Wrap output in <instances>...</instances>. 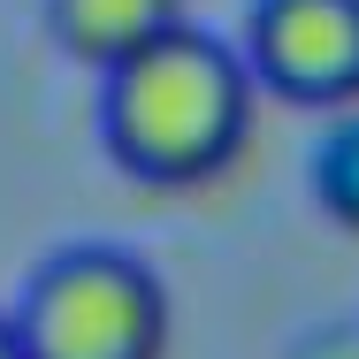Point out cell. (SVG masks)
<instances>
[{"instance_id":"3957f363","label":"cell","mask_w":359,"mask_h":359,"mask_svg":"<svg viewBox=\"0 0 359 359\" xmlns=\"http://www.w3.org/2000/svg\"><path fill=\"white\" fill-rule=\"evenodd\" d=\"M245 62L283 100H352L359 92V0H252Z\"/></svg>"},{"instance_id":"8992f818","label":"cell","mask_w":359,"mask_h":359,"mask_svg":"<svg viewBox=\"0 0 359 359\" xmlns=\"http://www.w3.org/2000/svg\"><path fill=\"white\" fill-rule=\"evenodd\" d=\"M0 359H23V344H15V321L0 313Z\"/></svg>"},{"instance_id":"6da1fadb","label":"cell","mask_w":359,"mask_h":359,"mask_svg":"<svg viewBox=\"0 0 359 359\" xmlns=\"http://www.w3.org/2000/svg\"><path fill=\"white\" fill-rule=\"evenodd\" d=\"M252 84L260 76L245 46L207 23H184L100 76V138L115 168L145 184H199L245 145Z\"/></svg>"},{"instance_id":"7a4b0ae2","label":"cell","mask_w":359,"mask_h":359,"mask_svg":"<svg viewBox=\"0 0 359 359\" xmlns=\"http://www.w3.org/2000/svg\"><path fill=\"white\" fill-rule=\"evenodd\" d=\"M8 321L23 359H161L168 290L130 245L76 237L23 276Z\"/></svg>"},{"instance_id":"277c9868","label":"cell","mask_w":359,"mask_h":359,"mask_svg":"<svg viewBox=\"0 0 359 359\" xmlns=\"http://www.w3.org/2000/svg\"><path fill=\"white\" fill-rule=\"evenodd\" d=\"M184 23H191L184 0H46V31L100 76L115 62H130V54H145L153 39L184 31Z\"/></svg>"},{"instance_id":"5b68a950","label":"cell","mask_w":359,"mask_h":359,"mask_svg":"<svg viewBox=\"0 0 359 359\" xmlns=\"http://www.w3.org/2000/svg\"><path fill=\"white\" fill-rule=\"evenodd\" d=\"M306 176H313V199L344 222V229H359V115H344V123L321 130Z\"/></svg>"}]
</instances>
